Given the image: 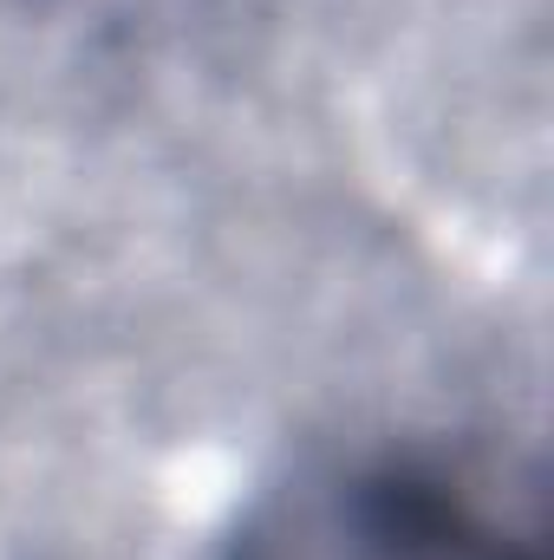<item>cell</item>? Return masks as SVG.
Masks as SVG:
<instances>
[{
	"label": "cell",
	"mask_w": 554,
	"mask_h": 560,
	"mask_svg": "<svg viewBox=\"0 0 554 560\" xmlns=\"http://www.w3.org/2000/svg\"><path fill=\"white\" fill-rule=\"evenodd\" d=\"M222 560H542L417 463H326L262 495Z\"/></svg>",
	"instance_id": "1"
}]
</instances>
